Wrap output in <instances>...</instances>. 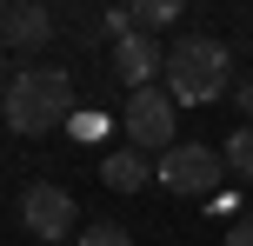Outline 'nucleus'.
Returning <instances> with one entry per match:
<instances>
[{
    "label": "nucleus",
    "instance_id": "nucleus-12",
    "mask_svg": "<svg viewBox=\"0 0 253 246\" xmlns=\"http://www.w3.org/2000/svg\"><path fill=\"white\" fill-rule=\"evenodd\" d=\"M100 34L114 40V47H120V40H133V34H140V20H133V7H107V13H100Z\"/></svg>",
    "mask_w": 253,
    "mask_h": 246
},
{
    "label": "nucleus",
    "instance_id": "nucleus-5",
    "mask_svg": "<svg viewBox=\"0 0 253 246\" xmlns=\"http://www.w3.org/2000/svg\"><path fill=\"white\" fill-rule=\"evenodd\" d=\"M20 226L34 240H47V246H74L87 226H80V207H74V193L67 186H53V180H34L20 193Z\"/></svg>",
    "mask_w": 253,
    "mask_h": 246
},
{
    "label": "nucleus",
    "instance_id": "nucleus-9",
    "mask_svg": "<svg viewBox=\"0 0 253 246\" xmlns=\"http://www.w3.org/2000/svg\"><path fill=\"white\" fill-rule=\"evenodd\" d=\"M220 160H227V173H233L240 186H253V127H247V120H240L233 133H227V146H220Z\"/></svg>",
    "mask_w": 253,
    "mask_h": 246
},
{
    "label": "nucleus",
    "instance_id": "nucleus-10",
    "mask_svg": "<svg viewBox=\"0 0 253 246\" xmlns=\"http://www.w3.org/2000/svg\"><path fill=\"white\" fill-rule=\"evenodd\" d=\"M133 20H140V34H160L180 20V0H133Z\"/></svg>",
    "mask_w": 253,
    "mask_h": 246
},
{
    "label": "nucleus",
    "instance_id": "nucleus-2",
    "mask_svg": "<svg viewBox=\"0 0 253 246\" xmlns=\"http://www.w3.org/2000/svg\"><path fill=\"white\" fill-rule=\"evenodd\" d=\"M167 93L180 106H213L220 93H233V47L213 34H187L167 47Z\"/></svg>",
    "mask_w": 253,
    "mask_h": 246
},
{
    "label": "nucleus",
    "instance_id": "nucleus-14",
    "mask_svg": "<svg viewBox=\"0 0 253 246\" xmlns=\"http://www.w3.org/2000/svg\"><path fill=\"white\" fill-rule=\"evenodd\" d=\"M233 106H240L247 127H253V73H247V80H233Z\"/></svg>",
    "mask_w": 253,
    "mask_h": 246
},
{
    "label": "nucleus",
    "instance_id": "nucleus-4",
    "mask_svg": "<svg viewBox=\"0 0 253 246\" xmlns=\"http://www.w3.org/2000/svg\"><path fill=\"white\" fill-rule=\"evenodd\" d=\"M153 173H160L167 193H187V200H207V193L220 200V180H233L227 160H220L213 146H200V140H180L173 153H160V160H153Z\"/></svg>",
    "mask_w": 253,
    "mask_h": 246
},
{
    "label": "nucleus",
    "instance_id": "nucleus-15",
    "mask_svg": "<svg viewBox=\"0 0 253 246\" xmlns=\"http://www.w3.org/2000/svg\"><path fill=\"white\" fill-rule=\"evenodd\" d=\"M227 246H253V213H240V220L227 226Z\"/></svg>",
    "mask_w": 253,
    "mask_h": 246
},
{
    "label": "nucleus",
    "instance_id": "nucleus-13",
    "mask_svg": "<svg viewBox=\"0 0 253 246\" xmlns=\"http://www.w3.org/2000/svg\"><path fill=\"white\" fill-rule=\"evenodd\" d=\"M67 133H80V140H100V133H107V120H100V113H80Z\"/></svg>",
    "mask_w": 253,
    "mask_h": 246
},
{
    "label": "nucleus",
    "instance_id": "nucleus-11",
    "mask_svg": "<svg viewBox=\"0 0 253 246\" xmlns=\"http://www.w3.org/2000/svg\"><path fill=\"white\" fill-rule=\"evenodd\" d=\"M74 246H133V233H126L120 220H93V226H87V233H80Z\"/></svg>",
    "mask_w": 253,
    "mask_h": 246
},
{
    "label": "nucleus",
    "instance_id": "nucleus-3",
    "mask_svg": "<svg viewBox=\"0 0 253 246\" xmlns=\"http://www.w3.org/2000/svg\"><path fill=\"white\" fill-rule=\"evenodd\" d=\"M173 120H180V100L167 87H140V93H126V106H120V133L140 146V153H173Z\"/></svg>",
    "mask_w": 253,
    "mask_h": 246
},
{
    "label": "nucleus",
    "instance_id": "nucleus-6",
    "mask_svg": "<svg viewBox=\"0 0 253 246\" xmlns=\"http://www.w3.org/2000/svg\"><path fill=\"white\" fill-rule=\"evenodd\" d=\"M0 40H7V53H40L53 40V7L47 0H7L0 7Z\"/></svg>",
    "mask_w": 253,
    "mask_h": 246
},
{
    "label": "nucleus",
    "instance_id": "nucleus-1",
    "mask_svg": "<svg viewBox=\"0 0 253 246\" xmlns=\"http://www.w3.org/2000/svg\"><path fill=\"white\" fill-rule=\"evenodd\" d=\"M0 106H7V127L20 133V140H47V133H60V127L80 120L74 80H67L60 67H13Z\"/></svg>",
    "mask_w": 253,
    "mask_h": 246
},
{
    "label": "nucleus",
    "instance_id": "nucleus-7",
    "mask_svg": "<svg viewBox=\"0 0 253 246\" xmlns=\"http://www.w3.org/2000/svg\"><path fill=\"white\" fill-rule=\"evenodd\" d=\"M114 73L126 80V93L153 87V80L167 73V47H160L153 34H133V40H120V47H114Z\"/></svg>",
    "mask_w": 253,
    "mask_h": 246
},
{
    "label": "nucleus",
    "instance_id": "nucleus-8",
    "mask_svg": "<svg viewBox=\"0 0 253 246\" xmlns=\"http://www.w3.org/2000/svg\"><path fill=\"white\" fill-rule=\"evenodd\" d=\"M100 186L107 193H140V186H147V153H140V146L100 153Z\"/></svg>",
    "mask_w": 253,
    "mask_h": 246
}]
</instances>
